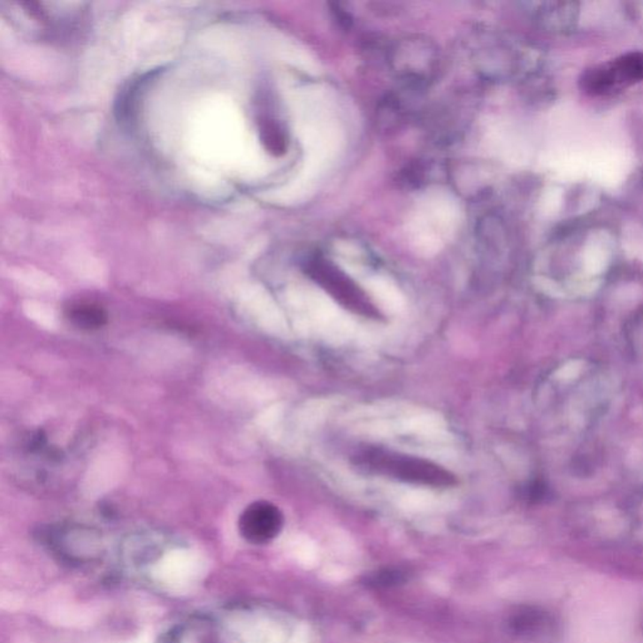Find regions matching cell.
Masks as SVG:
<instances>
[{"instance_id":"6","label":"cell","mask_w":643,"mask_h":643,"mask_svg":"<svg viewBox=\"0 0 643 643\" xmlns=\"http://www.w3.org/2000/svg\"><path fill=\"white\" fill-rule=\"evenodd\" d=\"M67 318L80 330L96 331L106 325L109 321V314L97 304L79 303L70 307Z\"/></svg>"},{"instance_id":"4","label":"cell","mask_w":643,"mask_h":643,"mask_svg":"<svg viewBox=\"0 0 643 643\" xmlns=\"http://www.w3.org/2000/svg\"><path fill=\"white\" fill-rule=\"evenodd\" d=\"M283 523L279 508L269 501H254L241 513L239 532L251 544H267L279 535Z\"/></svg>"},{"instance_id":"2","label":"cell","mask_w":643,"mask_h":643,"mask_svg":"<svg viewBox=\"0 0 643 643\" xmlns=\"http://www.w3.org/2000/svg\"><path fill=\"white\" fill-rule=\"evenodd\" d=\"M306 273L349 312L358 314L364 318H381L379 308L373 304L364 289L330 260L323 258L308 260Z\"/></svg>"},{"instance_id":"8","label":"cell","mask_w":643,"mask_h":643,"mask_svg":"<svg viewBox=\"0 0 643 643\" xmlns=\"http://www.w3.org/2000/svg\"><path fill=\"white\" fill-rule=\"evenodd\" d=\"M405 579V574L399 570H384L372 574L369 578V585L375 586V587H391V586L400 585Z\"/></svg>"},{"instance_id":"7","label":"cell","mask_w":643,"mask_h":643,"mask_svg":"<svg viewBox=\"0 0 643 643\" xmlns=\"http://www.w3.org/2000/svg\"><path fill=\"white\" fill-rule=\"evenodd\" d=\"M260 137L268 149L274 157H282L288 149V137L282 126L278 125L273 119L263 122L260 126Z\"/></svg>"},{"instance_id":"5","label":"cell","mask_w":643,"mask_h":643,"mask_svg":"<svg viewBox=\"0 0 643 643\" xmlns=\"http://www.w3.org/2000/svg\"><path fill=\"white\" fill-rule=\"evenodd\" d=\"M578 9L573 3H548L538 11V19L553 32H567L577 22Z\"/></svg>"},{"instance_id":"3","label":"cell","mask_w":643,"mask_h":643,"mask_svg":"<svg viewBox=\"0 0 643 643\" xmlns=\"http://www.w3.org/2000/svg\"><path fill=\"white\" fill-rule=\"evenodd\" d=\"M643 80V53L632 52L618 57L607 65L586 72L583 88L592 95H609L622 87Z\"/></svg>"},{"instance_id":"1","label":"cell","mask_w":643,"mask_h":643,"mask_svg":"<svg viewBox=\"0 0 643 643\" xmlns=\"http://www.w3.org/2000/svg\"><path fill=\"white\" fill-rule=\"evenodd\" d=\"M355 460L364 471L402 483L432 487H451L457 483L453 472L432 460L382 448H364Z\"/></svg>"}]
</instances>
